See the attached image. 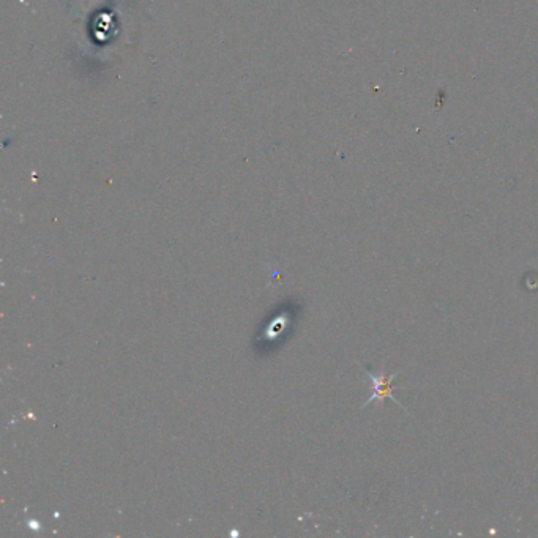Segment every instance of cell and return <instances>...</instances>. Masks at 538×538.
Instances as JSON below:
<instances>
[{
	"label": "cell",
	"instance_id": "obj_1",
	"mask_svg": "<svg viewBox=\"0 0 538 538\" xmlns=\"http://www.w3.org/2000/svg\"><path fill=\"white\" fill-rule=\"evenodd\" d=\"M367 376L371 381V389H372V393L371 396L367 403L363 404V408H367V406L370 404H377L381 406L385 399L390 398L393 403L398 404L399 408H401L404 412L406 409L401 406V403L398 401L396 396L393 395V390H395L396 387L393 385V381H395L396 374H385V372H374V371H370L367 370Z\"/></svg>",
	"mask_w": 538,
	"mask_h": 538
}]
</instances>
